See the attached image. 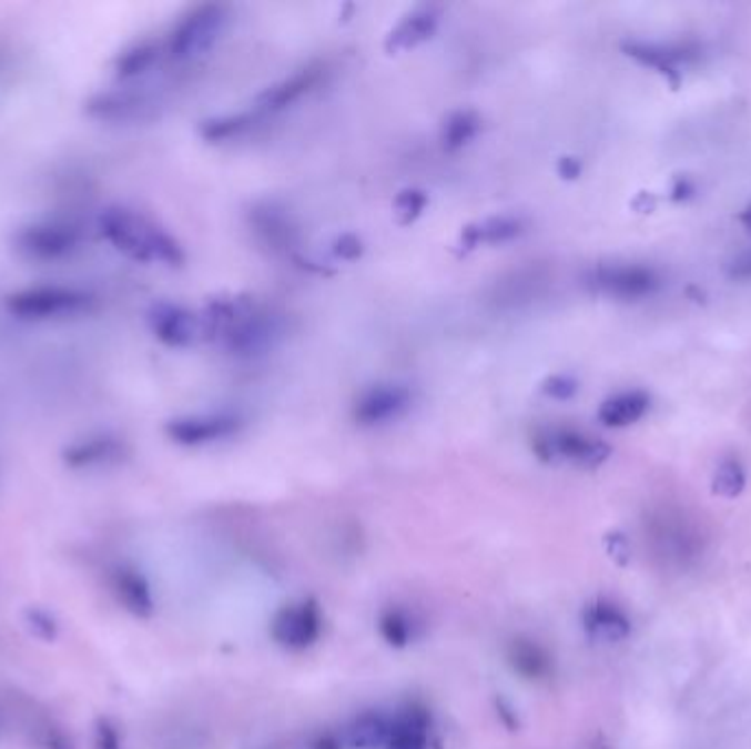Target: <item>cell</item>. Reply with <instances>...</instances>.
<instances>
[{
  "label": "cell",
  "instance_id": "6da1fadb",
  "mask_svg": "<svg viewBox=\"0 0 751 749\" xmlns=\"http://www.w3.org/2000/svg\"><path fill=\"white\" fill-rule=\"evenodd\" d=\"M98 231L108 244L141 264L183 266L185 251L181 242L159 222L125 205H110L98 215Z\"/></svg>",
  "mask_w": 751,
  "mask_h": 749
},
{
  "label": "cell",
  "instance_id": "7a4b0ae2",
  "mask_svg": "<svg viewBox=\"0 0 751 749\" xmlns=\"http://www.w3.org/2000/svg\"><path fill=\"white\" fill-rule=\"evenodd\" d=\"M93 295L73 286H31L4 297V308L22 322H49L89 311Z\"/></svg>",
  "mask_w": 751,
  "mask_h": 749
},
{
  "label": "cell",
  "instance_id": "3957f363",
  "mask_svg": "<svg viewBox=\"0 0 751 749\" xmlns=\"http://www.w3.org/2000/svg\"><path fill=\"white\" fill-rule=\"evenodd\" d=\"M229 22V9L217 2L192 7L179 18L168 38V53L176 62H190L210 53Z\"/></svg>",
  "mask_w": 751,
  "mask_h": 749
},
{
  "label": "cell",
  "instance_id": "277c9868",
  "mask_svg": "<svg viewBox=\"0 0 751 749\" xmlns=\"http://www.w3.org/2000/svg\"><path fill=\"white\" fill-rule=\"evenodd\" d=\"M532 451L545 464L569 462L589 470L602 466L611 455L607 442L574 427L538 428L532 435Z\"/></svg>",
  "mask_w": 751,
  "mask_h": 749
},
{
  "label": "cell",
  "instance_id": "5b68a950",
  "mask_svg": "<svg viewBox=\"0 0 751 749\" xmlns=\"http://www.w3.org/2000/svg\"><path fill=\"white\" fill-rule=\"evenodd\" d=\"M13 249L33 262H62L80 249V231L67 222L42 220L18 226Z\"/></svg>",
  "mask_w": 751,
  "mask_h": 749
},
{
  "label": "cell",
  "instance_id": "8992f818",
  "mask_svg": "<svg viewBox=\"0 0 751 749\" xmlns=\"http://www.w3.org/2000/svg\"><path fill=\"white\" fill-rule=\"evenodd\" d=\"M323 611L315 598H302L284 605L273 623L271 638L286 650H306L322 640Z\"/></svg>",
  "mask_w": 751,
  "mask_h": 749
},
{
  "label": "cell",
  "instance_id": "52a82bcc",
  "mask_svg": "<svg viewBox=\"0 0 751 749\" xmlns=\"http://www.w3.org/2000/svg\"><path fill=\"white\" fill-rule=\"evenodd\" d=\"M589 284L616 300H645L659 291V277L640 264H602L591 271Z\"/></svg>",
  "mask_w": 751,
  "mask_h": 749
},
{
  "label": "cell",
  "instance_id": "ba28073f",
  "mask_svg": "<svg viewBox=\"0 0 751 749\" xmlns=\"http://www.w3.org/2000/svg\"><path fill=\"white\" fill-rule=\"evenodd\" d=\"M414 403L412 389L398 383H380L365 389L354 403V421L361 427H380L398 421Z\"/></svg>",
  "mask_w": 751,
  "mask_h": 749
},
{
  "label": "cell",
  "instance_id": "9c48e42d",
  "mask_svg": "<svg viewBox=\"0 0 751 749\" xmlns=\"http://www.w3.org/2000/svg\"><path fill=\"white\" fill-rule=\"evenodd\" d=\"M108 587L116 605L136 620H150L156 611V598L148 576L130 565L119 563L108 574Z\"/></svg>",
  "mask_w": 751,
  "mask_h": 749
},
{
  "label": "cell",
  "instance_id": "30bf717a",
  "mask_svg": "<svg viewBox=\"0 0 751 749\" xmlns=\"http://www.w3.org/2000/svg\"><path fill=\"white\" fill-rule=\"evenodd\" d=\"M152 334L168 347H190L203 338L201 315L172 302H159L148 313Z\"/></svg>",
  "mask_w": 751,
  "mask_h": 749
},
{
  "label": "cell",
  "instance_id": "8fae6325",
  "mask_svg": "<svg viewBox=\"0 0 751 749\" xmlns=\"http://www.w3.org/2000/svg\"><path fill=\"white\" fill-rule=\"evenodd\" d=\"M128 444L112 433H95L64 446L62 462L71 470H95L121 464L128 457Z\"/></svg>",
  "mask_w": 751,
  "mask_h": 749
},
{
  "label": "cell",
  "instance_id": "7c38bea8",
  "mask_svg": "<svg viewBox=\"0 0 751 749\" xmlns=\"http://www.w3.org/2000/svg\"><path fill=\"white\" fill-rule=\"evenodd\" d=\"M242 421L233 414H196L181 416L165 425V435L179 446H207L235 435Z\"/></svg>",
  "mask_w": 751,
  "mask_h": 749
},
{
  "label": "cell",
  "instance_id": "4fadbf2b",
  "mask_svg": "<svg viewBox=\"0 0 751 749\" xmlns=\"http://www.w3.org/2000/svg\"><path fill=\"white\" fill-rule=\"evenodd\" d=\"M582 629L593 642H625L631 636V620L616 603L596 598L582 609Z\"/></svg>",
  "mask_w": 751,
  "mask_h": 749
},
{
  "label": "cell",
  "instance_id": "5bb4252c",
  "mask_svg": "<svg viewBox=\"0 0 751 749\" xmlns=\"http://www.w3.org/2000/svg\"><path fill=\"white\" fill-rule=\"evenodd\" d=\"M84 110L89 117L108 123H128L148 117L152 110V102L134 91H102L87 100Z\"/></svg>",
  "mask_w": 751,
  "mask_h": 749
},
{
  "label": "cell",
  "instance_id": "9a60e30c",
  "mask_svg": "<svg viewBox=\"0 0 751 749\" xmlns=\"http://www.w3.org/2000/svg\"><path fill=\"white\" fill-rule=\"evenodd\" d=\"M506 661L515 675L530 684H542L554 677V655L547 646L528 636H517L508 642Z\"/></svg>",
  "mask_w": 751,
  "mask_h": 749
},
{
  "label": "cell",
  "instance_id": "2e32d148",
  "mask_svg": "<svg viewBox=\"0 0 751 749\" xmlns=\"http://www.w3.org/2000/svg\"><path fill=\"white\" fill-rule=\"evenodd\" d=\"M322 64H308L306 69H300L291 78H284L282 82L268 87L257 98V108L262 112H282V110L297 104L304 95H308L322 82Z\"/></svg>",
  "mask_w": 751,
  "mask_h": 749
},
{
  "label": "cell",
  "instance_id": "e0dca14e",
  "mask_svg": "<svg viewBox=\"0 0 751 749\" xmlns=\"http://www.w3.org/2000/svg\"><path fill=\"white\" fill-rule=\"evenodd\" d=\"M439 27V9L435 7H418L409 11L387 36V51L403 53L420 47L430 40Z\"/></svg>",
  "mask_w": 751,
  "mask_h": 749
},
{
  "label": "cell",
  "instance_id": "ac0fdd59",
  "mask_svg": "<svg viewBox=\"0 0 751 749\" xmlns=\"http://www.w3.org/2000/svg\"><path fill=\"white\" fill-rule=\"evenodd\" d=\"M622 49L629 58H633L642 67L659 71L674 89L679 87V80H681L679 64L690 60V51L683 47H663V44H652V42L629 40L622 44Z\"/></svg>",
  "mask_w": 751,
  "mask_h": 749
},
{
  "label": "cell",
  "instance_id": "d6986e66",
  "mask_svg": "<svg viewBox=\"0 0 751 749\" xmlns=\"http://www.w3.org/2000/svg\"><path fill=\"white\" fill-rule=\"evenodd\" d=\"M429 730V710L423 704H409L392 721L387 749H427Z\"/></svg>",
  "mask_w": 751,
  "mask_h": 749
},
{
  "label": "cell",
  "instance_id": "ffe728a7",
  "mask_svg": "<svg viewBox=\"0 0 751 749\" xmlns=\"http://www.w3.org/2000/svg\"><path fill=\"white\" fill-rule=\"evenodd\" d=\"M526 233V222L515 215H495L481 222L468 224L461 231V244L466 249H477L481 244H506Z\"/></svg>",
  "mask_w": 751,
  "mask_h": 749
},
{
  "label": "cell",
  "instance_id": "44dd1931",
  "mask_svg": "<svg viewBox=\"0 0 751 749\" xmlns=\"http://www.w3.org/2000/svg\"><path fill=\"white\" fill-rule=\"evenodd\" d=\"M650 407V398L645 392H625L618 396H611L600 405L598 421L609 428H625L636 425L645 418Z\"/></svg>",
  "mask_w": 751,
  "mask_h": 749
},
{
  "label": "cell",
  "instance_id": "7402d4cb",
  "mask_svg": "<svg viewBox=\"0 0 751 749\" xmlns=\"http://www.w3.org/2000/svg\"><path fill=\"white\" fill-rule=\"evenodd\" d=\"M389 737H392V719H387L380 712L358 715L347 730V743L354 749L387 748Z\"/></svg>",
  "mask_w": 751,
  "mask_h": 749
},
{
  "label": "cell",
  "instance_id": "603a6c76",
  "mask_svg": "<svg viewBox=\"0 0 751 749\" xmlns=\"http://www.w3.org/2000/svg\"><path fill=\"white\" fill-rule=\"evenodd\" d=\"M378 634L392 648H407L418 636V625L407 609L389 605L378 614Z\"/></svg>",
  "mask_w": 751,
  "mask_h": 749
},
{
  "label": "cell",
  "instance_id": "cb8c5ba5",
  "mask_svg": "<svg viewBox=\"0 0 751 749\" xmlns=\"http://www.w3.org/2000/svg\"><path fill=\"white\" fill-rule=\"evenodd\" d=\"M479 130H481V119L475 110H455L442 123V132H439L442 148L446 152H459L479 134Z\"/></svg>",
  "mask_w": 751,
  "mask_h": 749
},
{
  "label": "cell",
  "instance_id": "d4e9b609",
  "mask_svg": "<svg viewBox=\"0 0 751 749\" xmlns=\"http://www.w3.org/2000/svg\"><path fill=\"white\" fill-rule=\"evenodd\" d=\"M159 58V47L154 42H136L121 51L114 60V73L121 80H132L145 73Z\"/></svg>",
  "mask_w": 751,
  "mask_h": 749
},
{
  "label": "cell",
  "instance_id": "484cf974",
  "mask_svg": "<svg viewBox=\"0 0 751 749\" xmlns=\"http://www.w3.org/2000/svg\"><path fill=\"white\" fill-rule=\"evenodd\" d=\"M748 486V473L743 464L734 457L723 459L712 477V493L723 499H737Z\"/></svg>",
  "mask_w": 751,
  "mask_h": 749
},
{
  "label": "cell",
  "instance_id": "4316f807",
  "mask_svg": "<svg viewBox=\"0 0 751 749\" xmlns=\"http://www.w3.org/2000/svg\"><path fill=\"white\" fill-rule=\"evenodd\" d=\"M251 123H253L251 114H224V117H214V119L203 121L201 134L207 141H226L248 130Z\"/></svg>",
  "mask_w": 751,
  "mask_h": 749
},
{
  "label": "cell",
  "instance_id": "83f0119b",
  "mask_svg": "<svg viewBox=\"0 0 751 749\" xmlns=\"http://www.w3.org/2000/svg\"><path fill=\"white\" fill-rule=\"evenodd\" d=\"M27 631L40 642H55L60 638V623L58 618L44 607H27L22 614Z\"/></svg>",
  "mask_w": 751,
  "mask_h": 749
},
{
  "label": "cell",
  "instance_id": "f1b7e54d",
  "mask_svg": "<svg viewBox=\"0 0 751 749\" xmlns=\"http://www.w3.org/2000/svg\"><path fill=\"white\" fill-rule=\"evenodd\" d=\"M429 205V196L423 190H405L398 194L396 203H394V214L398 217L400 224H412L414 220H418L420 215L425 214Z\"/></svg>",
  "mask_w": 751,
  "mask_h": 749
},
{
  "label": "cell",
  "instance_id": "f546056e",
  "mask_svg": "<svg viewBox=\"0 0 751 749\" xmlns=\"http://www.w3.org/2000/svg\"><path fill=\"white\" fill-rule=\"evenodd\" d=\"M93 749H123L121 728L110 719L100 717L93 726Z\"/></svg>",
  "mask_w": 751,
  "mask_h": 749
},
{
  "label": "cell",
  "instance_id": "4dcf8cb0",
  "mask_svg": "<svg viewBox=\"0 0 751 749\" xmlns=\"http://www.w3.org/2000/svg\"><path fill=\"white\" fill-rule=\"evenodd\" d=\"M578 392V383L571 376H551L542 383V394L554 401H569Z\"/></svg>",
  "mask_w": 751,
  "mask_h": 749
},
{
  "label": "cell",
  "instance_id": "1f68e13d",
  "mask_svg": "<svg viewBox=\"0 0 751 749\" xmlns=\"http://www.w3.org/2000/svg\"><path fill=\"white\" fill-rule=\"evenodd\" d=\"M605 547L616 565L627 567L631 563V543L622 533H609L605 536Z\"/></svg>",
  "mask_w": 751,
  "mask_h": 749
},
{
  "label": "cell",
  "instance_id": "d6a6232c",
  "mask_svg": "<svg viewBox=\"0 0 751 749\" xmlns=\"http://www.w3.org/2000/svg\"><path fill=\"white\" fill-rule=\"evenodd\" d=\"M363 251H365V246L354 233H345V235L336 237V242H334V255L345 260V262L358 260L363 255Z\"/></svg>",
  "mask_w": 751,
  "mask_h": 749
},
{
  "label": "cell",
  "instance_id": "836d02e7",
  "mask_svg": "<svg viewBox=\"0 0 751 749\" xmlns=\"http://www.w3.org/2000/svg\"><path fill=\"white\" fill-rule=\"evenodd\" d=\"M38 746L40 749H75V743L73 739L62 730V728H47L40 739H38Z\"/></svg>",
  "mask_w": 751,
  "mask_h": 749
},
{
  "label": "cell",
  "instance_id": "e575fe53",
  "mask_svg": "<svg viewBox=\"0 0 751 749\" xmlns=\"http://www.w3.org/2000/svg\"><path fill=\"white\" fill-rule=\"evenodd\" d=\"M730 277L732 280H751V251L739 255L732 264H730Z\"/></svg>",
  "mask_w": 751,
  "mask_h": 749
},
{
  "label": "cell",
  "instance_id": "d590c367",
  "mask_svg": "<svg viewBox=\"0 0 751 749\" xmlns=\"http://www.w3.org/2000/svg\"><path fill=\"white\" fill-rule=\"evenodd\" d=\"M558 170H560V176H562V179H576V176H580L582 165H580V161L574 159V156H562Z\"/></svg>",
  "mask_w": 751,
  "mask_h": 749
},
{
  "label": "cell",
  "instance_id": "8d00e7d4",
  "mask_svg": "<svg viewBox=\"0 0 751 749\" xmlns=\"http://www.w3.org/2000/svg\"><path fill=\"white\" fill-rule=\"evenodd\" d=\"M313 749H343V743L336 735L332 732H323L322 737L315 741Z\"/></svg>",
  "mask_w": 751,
  "mask_h": 749
},
{
  "label": "cell",
  "instance_id": "74e56055",
  "mask_svg": "<svg viewBox=\"0 0 751 749\" xmlns=\"http://www.w3.org/2000/svg\"><path fill=\"white\" fill-rule=\"evenodd\" d=\"M692 192H694V188L686 179H679L674 190H672V201H686V199L692 196Z\"/></svg>",
  "mask_w": 751,
  "mask_h": 749
},
{
  "label": "cell",
  "instance_id": "f35d334b",
  "mask_svg": "<svg viewBox=\"0 0 751 749\" xmlns=\"http://www.w3.org/2000/svg\"><path fill=\"white\" fill-rule=\"evenodd\" d=\"M741 222H743V226L751 233V205L743 212V215H741Z\"/></svg>",
  "mask_w": 751,
  "mask_h": 749
},
{
  "label": "cell",
  "instance_id": "ab89813d",
  "mask_svg": "<svg viewBox=\"0 0 751 749\" xmlns=\"http://www.w3.org/2000/svg\"><path fill=\"white\" fill-rule=\"evenodd\" d=\"M593 749H611V748H609V746H605V743H596V746H593Z\"/></svg>",
  "mask_w": 751,
  "mask_h": 749
}]
</instances>
